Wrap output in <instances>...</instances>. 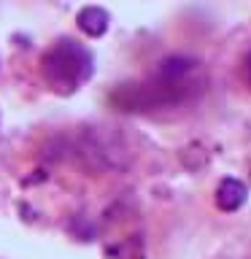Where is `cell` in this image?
Wrapping results in <instances>:
<instances>
[{"label": "cell", "mask_w": 251, "mask_h": 259, "mask_svg": "<svg viewBox=\"0 0 251 259\" xmlns=\"http://www.w3.org/2000/svg\"><path fill=\"white\" fill-rule=\"evenodd\" d=\"M46 81L60 92H73L92 76V54L76 40H60L40 60Z\"/></svg>", "instance_id": "6da1fadb"}, {"label": "cell", "mask_w": 251, "mask_h": 259, "mask_svg": "<svg viewBox=\"0 0 251 259\" xmlns=\"http://www.w3.org/2000/svg\"><path fill=\"white\" fill-rule=\"evenodd\" d=\"M243 76H246V81L251 84V52L246 54V60H243Z\"/></svg>", "instance_id": "277c9868"}, {"label": "cell", "mask_w": 251, "mask_h": 259, "mask_svg": "<svg viewBox=\"0 0 251 259\" xmlns=\"http://www.w3.org/2000/svg\"><path fill=\"white\" fill-rule=\"evenodd\" d=\"M248 197V189L246 184L240 181V178H222V184H219L216 189V205L224 210V213H232V210L243 208V202Z\"/></svg>", "instance_id": "7a4b0ae2"}, {"label": "cell", "mask_w": 251, "mask_h": 259, "mask_svg": "<svg viewBox=\"0 0 251 259\" xmlns=\"http://www.w3.org/2000/svg\"><path fill=\"white\" fill-rule=\"evenodd\" d=\"M76 24H78V30L84 32V35L89 38H100L108 32V24H111V16L105 8L100 6H87V8H81L78 16H76Z\"/></svg>", "instance_id": "3957f363"}]
</instances>
